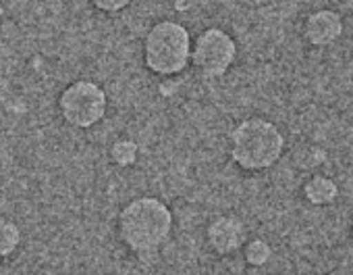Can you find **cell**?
Here are the masks:
<instances>
[{
  "instance_id": "obj_4",
  "label": "cell",
  "mask_w": 353,
  "mask_h": 275,
  "mask_svg": "<svg viewBox=\"0 0 353 275\" xmlns=\"http://www.w3.org/2000/svg\"><path fill=\"white\" fill-rule=\"evenodd\" d=\"M237 61V42L235 38L219 26L202 30L194 38L192 67L204 79L225 77Z\"/></svg>"
},
{
  "instance_id": "obj_1",
  "label": "cell",
  "mask_w": 353,
  "mask_h": 275,
  "mask_svg": "<svg viewBox=\"0 0 353 275\" xmlns=\"http://www.w3.org/2000/svg\"><path fill=\"white\" fill-rule=\"evenodd\" d=\"M117 229L121 242L139 260H152L172 234V211L156 196H137L121 209Z\"/></svg>"
},
{
  "instance_id": "obj_11",
  "label": "cell",
  "mask_w": 353,
  "mask_h": 275,
  "mask_svg": "<svg viewBox=\"0 0 353 275\" xmlns=\"http://www.w3.org/2000/svg\"><path fill=\"white\" fill-rule=\"evenodd\" d=\"M19 240H21L19 227L9 219H0V256L13 254L15 248L19 246Z\"/></svg>"
},
{
  "instance_id": "obj_12",
  "label": "cell",
  "mask_w": 353,
  "mask_h": 275,
  "mask_svg": "<svg viewBox=\"0 0 353 275\" xmlns=\"http://www.w3.org/2000/svg\"><path fill=\"white\" fill-rule=\"evenodd\" d=\"M295 155H297L299 165L303 169H316V167H320L326 161V153L322 149H318V146H303Z\"/></svg>"
},
{
  "instance_id": "obj_14",
  "label": "cell",
  "mask_w": 353,
  "mask_h": 275,
  "mask_svg": "<svg viewBox=\"0 0 353 275\" xmlns=\"http://www.w3.org/2000/svg\"><path fill=\"white\" fill-rule=\"evenodd\" d=\"M188 9H190V3H188V0H174V11L183 13V11H188Z\"/></svg>"
},
{
  "instance_id": "obj_9",
  "label": "cell",
  "mask_w": 353,
  "mask_h": 275,
  "mask_svg": "<svg viewBox=\"0 0 353 275\" xmlns=\"http://www.w3.org/2000/svg\"><path fill=\"white\" fill-rule=\"evenodd\" d=\"M139 146L131 138H119L110 146V161L119 167H131L137 163Z\"/></svg>"
},
{
  "instance_id": "obj_3",
  "label": "cell",
  "mask_w": 353,
  "mask_h": 275,
  "mask_svg": "<svg viewBox=\"0 0 353 275\" xmlns=\"http://www.w3.org/2000/svg\"><path fill=\"white\" fill-rule=\"evenodd\" d=\"M192 50L194 36L185 23L176 19H158L141 42L145 69L160 77L181 75L192 65Z\"/></svg>"
},
{
  "instance_id": "obj_8",
  "label": "cell",
  "mask_w": 353,
  "mask_h": 275,
  "mask_svg": "<svg viewBox=\"0 0 353 275\" xmlns=\"http://www.w3.org/2000/svg\"><path fill=\"white\" fill-rule=\"evenodd\" d=\"M301 196L312 207H328L339 198V184L328 176L312 173L301 186Z\"/></svg>"
},
{
  "instance_id": "obj_7",
  "label": "cell",
  "mask_w": 353,
  "mask_h": 275,
  "mask_svg": "<svg viewBox=\"0 0 353 275\" xmlns=\"http://www.w3.org/2000/svg\"><path fill=\"white\" fill-rule=\"evenodd\" d=\"M206 242L219 256H231L245 244V225L233 215H219L206 227Z\"/></svg>"
},
{
  "instance_id": "obj_2",
  "label": "cell",
  "mask_w": 353,
  "mask_h": 275,
  "mask_svg": "<svg viewBox=\"0 0 353 275\" xmlns=\"http://www.w3.org/2000/svg\"><path fill=\"white\" fill-rule=\"evenodd\" d=\"M287 142L281 127L260 115L241 119L229 133L231 161L245 173H264L285 155Z\"/></svg>"
},
{
  "instance_id": "obj_15",
  "label": "cell",
  "mask_w": 353,
  "mask_h": 275,
  "mask_svg": "<svg viewBox=\"0 0 353 275\" xmlns=\"http://www.w3.org/2000/svg\"><path fill=\"white\" fill-rule=\"evenodd\" d=\"M5 17V5H3V0H0V21H3Z\"/></svg>"
},
{
  "instance_id": "obj_5",
  "label": "cell",
  "mask_w": 353,
  "mask_h": 275,
  "mask_svg": "<svg viewBox=\"0 0 353 275\" xmlns=\"http://www.w3.org/2000/svg\"><path fill=\"white\" fill-rule=\"evenodd\" d=\"M108 111L106 90L92 79L71 82L59 96L61 117L77 129H90L98 125Z\"/></svg>"
},
{
  "instance_id": "obj_13",
  "label": "cell",
  "mask_w": 353,
  "mask_h": 275,
  "mask_svg": "<svg viewBox=\"0 0 353 275\" xmlns=\"http://www.w3.org/2000/svg\"><path fill=\"white\" fill-rule=\"evenodd\" d=\"M88 3L100 11V13H106V15H117L121 11H125L133 0H88Z\"/></svg>"
},
{
  "instance_id": "obj_10",
  "label": "cell",
  "mask_w": 353,
  "mask_h": 275,
  "mask_svg": "<svg viewBox=\"0 0 353 275\" xmlns=\"http://www.w3.org/2000/svg\"><path fill=\"white\" fill-rule=\"evenodd\" d=\"M243 256H245V263L250 267H264L272 258V246L266 240H262V238L250 240L245 244Z\"/></svg>"
},
{
  "instance_id": "obj_6",
  "label": "cell",
  "mask_w": 353,
  "mask_h": 275,
  "mask_svg": "<svg viewBox=\"0 0 353 275\" xmlns=\"http://www.w3.org/2000/svg\"><path fill=\"white\" fill-rule=\"evenodd\" d=\"M301 34L314 48H328L345 34V19L334 9H314L305 15Z\"/></svg>"
}]
</instances>
